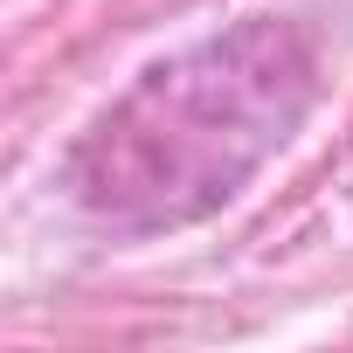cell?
Wrapping results in <instances>:
<instances>
[{
    "mask_svg": "<svg viewBox=\"0 0 353 353\" xmlns=\"http://www.w3.org/2000/svg\"><path fill=\"white\" fill-rule=\"evenodd\" d=\"M312 104V49L243 21L145 70L70 152V194L111 229H173L222 208Z\"/></svg>",
    "mask_w": 353,
    "mask_h": 353,
    "instance_id": "1",
    "label": "cell"
}]
</instances>
